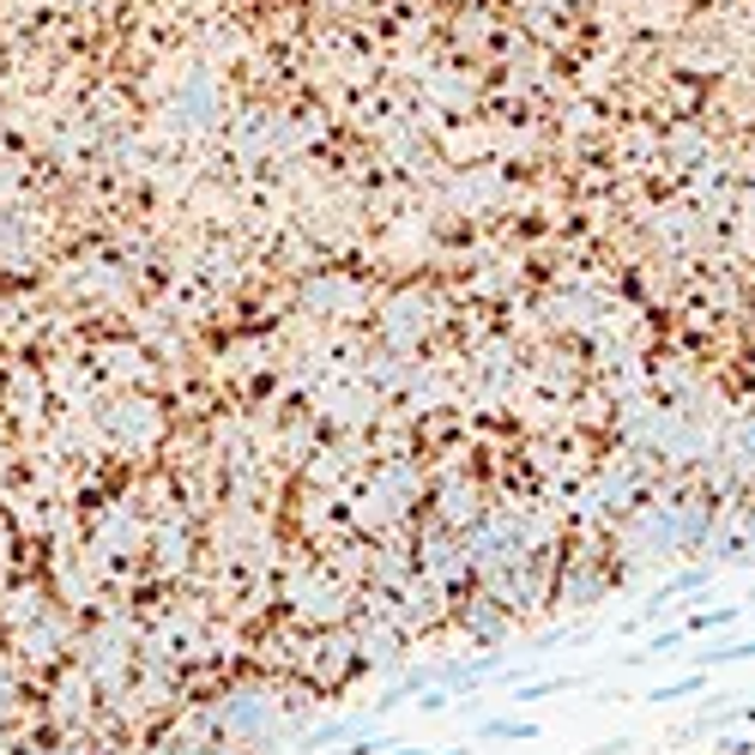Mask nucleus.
<instances>
[{
  "label": "nucleus",
  "instance_id": "f257e3e1",
  "mask_svg": "<svg viewBox=\"0 0 755 755\" xmlns=\"http://www.w3.org/2000/svg\"><path fill=\"white\" fill-rule=\"evenodd\" d=\"M707 580H714V568H683L678 580H664L659 592H652V611H659V604H671V599H690V592H702Z\"/></svg>",
  "mask_w": 755,
  "mask_h": 755
},
{
  "label": "nucleus",
  "instance_id": "f03ea898",
  "mask_svg": "<svg viewBox=\"0 0 755 755\" xmlns=\"http://www.w3.org/2000/svg\"><path fill=\"white\" fill-rule=\"evenodd\" d=\"M738 659H755V635H750V640H731V647L695 652V664H702V671H719V664H738Z\"/></svg>",
  "mask_w": 755,
  "mask_h": 755
},
{
  "label": "nucleus",
  "instance_id": "7ed1b4c3",
  "mask_svg": "<svg viewBox=\"0 0 755 755\" xmlns=\"http://www.w3.org/2000/svg\"><path fill=\"white\" fill-rule=\"evenodd\" d=\"M707 690V671L702 664H695L690 678H678V683H659V690H652V702H690V695H702Z\"/></svg>",
  "mask_w": 755,
  "mask_h": 755
},
{
  "label": "nucleus",
  "instance_id": "20e7f679",
  "mask_svg": "<svg viewBox=\"0 0 755 755\" xmlns=\"http://www.w3.org/2000/svg\"><path fill=\"white\" fill-rule=\"evenodd\" d=\"M532 719H495V726H483V738H532Z\"/></svg>",
  "mask_w": 755,
  "mask_h": 755
}]
</instances>
